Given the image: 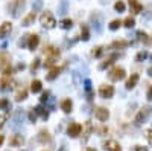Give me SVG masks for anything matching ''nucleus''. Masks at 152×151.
I'll return each instance as SVG.
<instances>
[{"label":"nucleus","mask_w":152,"mask_h":151,"mask_svg":"<svg viewBox=\"0 0 152 151\" xmlns=\"http://www.w3.org/2000/svg\"><path fill=\"white\" fill-rule=\"evenodd\" d=\"M93 130H94V127H93V124H91V121H85L84 122V125H82V142L85 144V142L90 139V136L93 134Z\"/></svg>","instance_id":"obj_7"},{"label":"nucleus","mask_w":152,"mask_h":151,"mask_svg":"<svg viewBox=\"0 0 152 151\" xmlns=\"http://www.w3.org/2000/svg\"><path fill=\"white\" fill-rule=\"evenodd\" d=\"M49 95H50L49 92H44V93L41 95V98H40V99H41V102H46V101L49 99Z\"/></svg>","instance_id":"obj_45"},{"label":"nucleus","mask_w":152,"mask_h":151,"mask_svg":"<svg viewBox=\"0 0 152 151\" xmlns=\"http://www.w3.org/2000/svg\"><path fill=\"white\" fill-rule=\"evenodd\" d=\"M134 24H136V20H134L132 17H126L125 22H123V26H125V28H128V29L134 28Z\"/></svg>","instance_id":"obj_30"},{"label":"nucleus","mask_w":152,"mask_h":151,"mask_svg":"<svg viewBox=\"0 0 152 151\" xmlns=\"http://www.w3.org/2000/svg\"><path fill=\"white\" fill-rule=\"evenodd\" d=\"M11 73H12L11 66H6V67L3 69V76H11Z\"/></svg>","instance_id":"obj_40"},{"label":"nucleus","mask_w":152,"mask_h":151,"mask_svg":"<svg viewBox=\"0 0 152 151\" xmlns=\"http://www.w3.org/2000/svg\"><path fill=\"white\" fill-rule=\"evenodd\" d=\"M103 148L106 150V151H122V147H120V144L117 140H106L105 144H103Z\"/></svg>","instance_id":"obj_10"},{"label":"nucleus","mask_w":152,"mask_h":151,"mask_svg":"<svg viewBox=\"0 0 152 151\" xmlns=\"http://www.w3.org/2000/svg\"><path fill=\"white\" fill-rule=\"evenodd\" d=\"M85 86V92H91V81H90V79H85V83H84Z\"/></svg>","instance_id":"obj_42"},{"label":"nucleus","mask_w":152,"mask_h":151,"mask_svg":"<svg viewBox=\"0 0 152 151\" xmlns=\"http://www.w3.org/2000/svg\"><path fill=\"white\" fill-rule=\"evenodd\" d=\"M59 26L62 29H70L71 26H73V22H71L70 19H62L61 22H59Z\"/></svg>","instance_id":"obj_28"},{"label":"nucleus","mask_w":152,"mask_h":151,"mask_svg":"<svg viewBox=\"0 0 152 151\" xmlns=\"http://www.w3.org/2000/svg\"><path fill=\"white\" fill-rule=\"evenodd\" d=\"M67 6H69L67 0H61L59 5H58V14H66L67 12Z\"/></svg>","instance_id":"obj_27"},{"label":"nucleus","mask_w":152,"mask_h":151,"mask_svg":"<svg viewBox=\"0 0 152 151\" xmlns=\"http://www.w3.org/2000/svg\"><path fill=\"white\" fill-rule=\"evenodd\" d=\"M114 92L116 90H114V87L111 84H102L99 87V95H101V98H103V99H110V98H113Z\"/></svg>","instance_id":"obj_6"},{"label":"nucleus","mask_w":152,"mask_h":151,"mask_svg":"<svg viewBox=\"0 0 152 151\" xmlns=\"http://www.w3.org/2000/svg\"><path fill=\"white\" fill-rule=\"evenodd\" d=\"M117 57H119L117 54H113L111 57H108V58H105V60L102 61V63L99 64V69H101V70H103V69H106V67H110V66H111V64L114 63V60L117 58Z\"/></svg>","instance_id":"obj_16"},{"label":"nucleus","mask_w":152,"mask_h":151,"mask_svg":"<svg viewBox=\"0 0 152 151\" xmlns=\"http://www.w3.org/2000/svg\"><path fill=\"white\" fill-rule=\"evenodd\" d=\"M35 111H37V114H41V118H43L44 121H46V119L49 118V113H47L46 110H44L43 107H37V109H35Z\"/></svg>","instance_id":"obj_32"},{"label":"nucleus","mask_w":152,"mask_h":151,"mask_svg":"<svg viewBox=\"0 0 152 151\" xmlns=\"http://www.w3.org/2000/svg\"><path fill=\"white\" fill-rule=\"evenodd\" d=\"M41 88H43V86H41V81H38V79H34V81L31 83V92L32 93L41 92Z\"/></svg>","instance_id":"obj_24"},{"label":"nucleus","mask_w":152,"mask_h":151,"mask_svg":"<svg viewBox=\"0 0 152 151\" xmlns=\"http://www.w3.org/2000/svg\"><path fill=\"white\" fill-rule=\"evenodd\" d=\"M110 0H101V3H108Z\"/></svg>","instance_id":"obj_53"},{"label":"nucleus","mask_w":152,"mask_h":151,"mask_svg":"<svg viewBox=\"0 0 152 151\" xmlns=\"http://www.w3.org/2000/svg\"><path fill=\"white\" fill-rule=\"evenodd\" d=\"M19 69H20V70H23V69H24V64H23V63H20V64H19Z\"/></svg>","instance_id":"obj_51"},{"label":"nucleus","mask_w":152,"mask_h":151,"mask_svg":"<svg viewBox=\"0 0 152 151\" xmlns=\"http://www.w3.org/2000/svg\"><path fill=\"white\" fill-rule=\"evenodd\" d=\"M145 134H146V137H148V140H149V144L152 145V128H151V130H146Z\"/></svg>","instance_id":"obj_44"},{"label":"nucleus","mask_w":152,"mask_h":151,"mask_svg":"<svg viewBox=\"0 0 152 151\" xmlns=\"http://www.w3.org/2000/svg\"><path fill=\"white\" fill-rule=\"evenodd\" d=\"M38 44H40V37H38V35H35V34L29 35V40H28V47H29L31 50H35V49L38 47Z\"/></svg>","instance_id":"obj_12"},{"label":"nucleus","mask_w":152,"mask_h":151,"mask_svg":"<svg viewBox=\"0 0 152 151\" xmlns=\"http://www.w3.org/2000/svg\"><path fill=\"white\" fill-rule=\"evenodd\" d=\"M134 151H149L146 147H141V145H137L136 147V150H134Z\"/></svg>","instance_id":"obj_47"},{"label":"nucleus","mask_w":152,"mask_h":151,"mask_svg":"<svg viewBox=\"0 0 152 151\" xmlns=\"http://www.w3.org/2000/svg\"><path fill=\"white\" fill-rule=\"evenodd\" d=\"M11 105H9V101L6 99V98H2V99H0V109L2 110H5V109H9Z\"/></svg>","instance_id":"obj_36"},{"label":"nucleus","mask_w":152,"mask_h":151,"mask_svg":"<svg viewBox=\"0 0 152 151\" xmlns=\"http://www.w3.org/2000/svg\"><path fill=\"white\" fill-rule=\"evenodd\" d=\"M40 23L44 26V28H47V29H53V28L56 26L55 17H53L50 12H44V14H41V17H40Z\"/></svg>","instance_id":"obj_4"},{"label":"nucleus","mask_w":152,"mask_h":151,"mask_svg":"<svg viewBox=\"0 0 152 151\" xmlns=\"http://www.w3.org/2000/svg\"><path fill=\"white\" fill-rule=\"evenodd\" d=\"M9 144H11V147H21L24 144V137L21 134H14L9 140Z\"/></svg>","instance_id":"obj_18"},{"label":"nucleus","mask_w":152,"mask_h":151,"mask_svg":"<svg viewBox=\"0 0 152 151\" xmlns=\"http://www.w3.org/2000/svg\"><path fill=\"white\" fill-rule=\"evenodd\" d=\"M55 61H56V60H53V58L47 57V58H46V61H44V66H46V67H52L53 64H55Z\"/></svg>","instance_id":"obj_38"},{"label":"nucleus","mask_w":152,"mask_h":151,"mask_svg":"<svg viewBox=\"0 0 152 151\" xmlns=\"http://www.w3.org/2000/svg\"><path fill=\"white\" fill-rule=\"evenodd\" d=\"M90 22H91V26L94 28V32L101 34L102 29H103V15H102L101 12L94 11V12H91V15H90Z\"/></svg>","instance_id":"obj_2"},{"label":"nucleus","mask_w":152,"mask_h":151,"mask_svg":"<svg viewBox=\"0 0 152 151\" xmlns=\"http://www.w3.org/2000/svg\"><path fill=\"white\" fill-rule=\"evenodd\" d=\"M120 24H122L120 20H113V22L110 23V29H111V31H117V29L120 28Z\"/></svg>","instance_id":"obj_35"},{"label":"nucleus","mask_w":152,"mask_h":151,"mask_svg":"<svg viewBox=\"0 0 152 151\" xmlns=\"http://www.w3.org/2000/svg\"><path fill=\"white\" fill-rule=\"evenodd\" d=\"M102 52H103L102 47H96V50H93V57H101Z\"/></svg>","instance_id":"obj_43"},{"label":"nucleus","mask_w":152,"mask_h":151,"mask_svg":"<svg viewBox=\"0 0 152 151\" xmlns=\"http://www.w3.org/2000/svg\"><path fill=\"white\" fill-rule=\"evenodd\" d=\"M138 79H140V75H138V73H132V75L128 78V81H126V84H125V87H126L128 90H131V88H134V87L137 86Z\"/></svg>","instance_id":"obj_11"},{"label":"nucleus","mask_w":152,"mask_h":151,"mask_svg":"<svg viewBox=\"0 0 152 151\" xmlns=\"http://www.w3.org/2000/svg\"><path fill=\"white\" fill-rule=\"evenodd\" d=\"M35 17H37V14H35V11H32V12H29L28 15L23 19V22H21V26H29V24H32L34 22H35Z\"/></svg>","instance_id":"obj_20"},{"label":"nucleus","mask_w":152,"mask_h":151,"mask_svg":"<svg viewBox=\"0 0 152 151\" xmlns=\"http://www.w3.org/2000/svg\"><path fill=\"white\" fill-rule=\"evenodd\" d=\"M114 9L117 12H123L125 11V3L122 2V0H117V2L114 3Z\"/></svg>","instance_id":"obj_31"},{"label":"nucleus","mask_w":152,"mask_h":151,"mask_svg":"<svg viewBox=\"0 0 152 151\" xmlns=\"http://www.w3.org/2000/svg\"><path fill=\"white\" fill-rule=\"evenodd\" d=\"M129 41H126V40H116V41H113L111 43V49H123V47H126V46H129Z\"/></svg>","instance_id":"obj_19"},{"label":"nucleus","mask_w":152,"mask_h":151,"mask_svg":"<svg viewBox=\"0 0 152 151\" xmlns=\"http://www.w3.org/2000/svg\"><path fill=\"white\" fill-rule=\"evenodd\" d=\"M11 29H12V24L9 22H5L2 26H0V38H5L6 35L11 32Z\"/></svg>","instance_id":"obj_17"},{"label":"nucleus","mask_w":152,"mask_h":151,"mask_svg":"<svg viewBox=\"0 0 152 151\" xmlns=\"http://www.w3.org/2000/svg\"><path fill=\"white\" fill-rule=\"evenodd\" d=\"M29 121H31V122H35V121H37V111H34V110L29 111Z\"/></svg>","instance_id":"obj_41"},{"label":"nucleus","mask_w":152,"mask_h":151,"mask_svg":"<svg viewBox=\"0 0 152 151\" xmlns=\"http://www.w3.org/2000/svg\"><path fill=\"white\" fill-rule=\"evenodd\" d=\"M94 116H96V119H99L101 122H106L108 118H110V111H108V109H105V107H97L96 111H94Z\"/></svg>","instance_id":"obj_9"},{"label":"nucleus","mask_w":152,"mask_h":151,"mask_svg":"<svg viewBox=\"0 0 152 151\" xmlns=\"http://www.w3.org/2000/svg\"><path fill=\"white\" fill-rule=\"evenodd\" d=\"M146 98H148V101H152V86H149V90L146 93Z\"/></svg>","instance_id":"obj_46"},{"label":"nucleus","mask_w":152,"mask_h":151,"mask_svg":"<svg viewBox=\"0 0 152 151\" xmlns=\"http://www.w3.org/2000/svg\"><path fill=\"white\" fill-rule=\"evenodd\" d=\"M6 66H9V55L6 52H0V67L5 69Z\"/></svg>","instance_id":"obj_22"},{"label":"nucleus","mask_w":152,"mask_h":151,"mask_svg":"<svg viewBox=\"0 0 152 151\" xmlns=\"http://www.w3.org/2000/svg\"><path fill=\"white\" fill-rule=\"evenodd\" d=\"M21 151H26V150H21Z\"/></svg>","instance_id":"obj_54"},{"label":"nucleus","mask_w":152,"mask_h":151,"mask_svg":"<svg viewBox=\"0 0 152 151\" xmlns=\"http://www.w3.org/2000/svg\"><path fill=\"white\" fill-rule=\"evenodd\" d=\"M148 75L152 78V67H149V69H148Z\"/></svg>","instance_id":"obj_50"},{"label":"nucleus","mask_w":152,"mask_h":151,"mask_svg":"<svg viewBox=\"0 0 152 151\" xmlns=\"http://www.w3.org/2000/svg\"><path fill=\"white\" fill-rule=\"evenodd\" d=\"M84 151H96V150H94V148H85Z\"/></svg>","instance_id":"obj_52"},{"label":"nucleus","mask_w":152,"mask_h":151,"mask_svg":"<svg viewBox=\"0 0 152 151\" xmlns=\"http://www.w3.org/2000/svg\"><path fill=\"white\" fill-rule=\"evenodd\" d=\"M146 58H148V52L146 50H140L138 54L136 55V61H137V63H141V61H145Z\"/></svg>","instance_id":"obj_29"},{"label":"nucleus","mask_w":152,"mask_h":151,"mask_svg":"<svg viewBox=\"0 0 152 151\" xmlns=\"http://www.w3.org/2000/svg\"><path fill=\"white\" fill-rule=\"evenodd\" d=\"M128 2H129V6H131V12L140 14L143 11V5L138 3V0H128Z\"/></svg>","instance_id":"obj_15"},{"label":"nucleus","mask_w":152,"mask_h":151,"mask_svg":"<svg viewBox=\"0 0 152 151\" xmlns=\"http://www.w3.org/2000/svg\"><path fill=\"white\" fill-rule=\"evenodd\" d=\"M37 139H38V142H41V144H49V142L52 140V136L49 134L47 130H41V131L38 133Z\"/></svg>","instance_id":"obj_13"},{"label":"nucleus","mask_w":152,"mask_h":151,"mask_svg":"<svg viewBox=\"0 0 152 151\" xmlns=\"http://www.w3.org/2000/svg\"><path fill=\"white\" fill-rule=\"evenodd\" d=\"M44 54H47V57H50V58H53V60H58V58H59V55H61V52H59L56 47L49 46L47 49L44 47Z\"/></svg>","instance_id":"obj_14"},{"label":"nucleus","mask_w":152,"mask_h":151,"mask_svg":"<svg viewBox=\"0 0 152 151\" xmlns=\"http://www.w3.org/2000/svg\"><path fill=\"white\" fill-rule=\"evenodd\" d=\"M81 131H82V125L81 124H78V122H71L69 128H67V134L70 137H78L79 134H81Z\"/></svg>","instance_id":"obj_8"},{"label":"nucleus","mask_w":152,"mask_h":151,"mask_svg":"<svg viewBox=\"0 0 152 151\" xmlns=\"http://www.w3.org/2000/svg\"><path fill=\"white\" fill-rule=\"evenodd\" d=\"M24 8H26V0H12V2L8 5V9L11 11L12 17H20V14L24 11Z\"/></svg>","instance_id":"obj_1"},{"label":"nucleus","mask_w":152,"mask_h":151,"mask_svg":"<svg viewBox=\"0 0 152 151\" xmlns=\"http://www.w3.org/2000/svg\"><path fill=\"white\" fill-rule=\"evenodd\" d=\"M71 109H73V102H71L70 99H62L61 101V110L64 113H70Z\"/></svg>","instance_id":"obj_21"},{"label":"nucleus","mask_w":152,"mask_h":151,"mask_svg":"<svg viewBox=\"0 0 152 151\" xmlns=\"http://www.w3.org/2000/svg\"><path fill=\"white\" fill-rule=\"evenodd\" d=\"M125 76H126V72H125V69L120 66H116L108 73V78L111 81H122V79H125Z\"/></svg>","instance_id":"obj_5"},{"label":"nucleus","mask_w":152,"mask_h":151,"mask_svg":"<svg viewBox=\"0 0 152 151\" xmlns=\"http://www.w3.org/2000/svg\"><path fill=\"white\" fill-rule=\"evenodd\" d=\"M41 6H43V0H34L32 2V11L37 12L38 9H41Z\"/></svg>","instance_id":"obj_34"},{"label":"nucleus","mask_w":152,"mask_h":151,"mask_svg":"<svg viewBox=\"0 0 152 151\" xmlns=\"http://www.w3.org/2000/svg\"><path fill=\"white\" fill-rule=\"evenodd\" d=\"M29 40V34H26V35H23V38L19 41V46L20 47H23V46H26V41Z\"/></svg>","instance_id":"obj_39"},{"label":"nucleus","mask_w":152,"mask_h":151,"mask_svg":"<svg viewBox=\"0 0 152 151\" xmlns=\"http://www.w3.org/2000/svg\"><path fill=\"white\" fill-rule=\"evenodd\" d=\"M8 116H9V114L8 113H3V114H0V128H2L5 124H6V121H8Z\"/></svg>","instance_id":"obj_37"},{"label":"nucleus","mask_w":152,"mask_h":151,"mask_svg":"<svg viewBox=\"0 0 152 151\" xmlns=\"http://www.w3.org/2000/svg\"><path fill=\"white\" fill-rule=\"evenodd\" d=\"M59 72H61V69H59V67H52V69H50V72L46 75V78L49 79V81H53V79H55V78L59 75Z\"/></svg>","instance_id":"obj_25"},{"label":"nucleus","mask_w":152,"mask_h":151,"mask_svg":"<svg viewBox=\"0 0 152 151\" xmlns=\"http://www.w3.org/2000/svg\"><path fill=\"white\" fill-rule=\"evenodd\" d=\"M3 140H5V136H3V134H0V147H2V144H3Z\"/></svg>","instance_id":"obj_49"},{"label":"nucleus","mask_w":152,"mask_h":151,"mask_svg":"<svg viewBox=\"0 0 152 151\" xmlns=\"http://www.w3.org/2000/svg\"><path fill=\"white\" fill-rule=\"evenodd\" d=\"M151 114H152V107L151 105H143V107L140 109V111L137 113V116H136V124L137 125L145 124L151 118Z\"/></svg>","instance_id":"obj_3"},{"label":"nucleus","mask_w":152,"mask_h":151,"mask_svg":"<svg viewBox=\"0 0 152 151\" xmlns=\"http://www.w3.org/2000/svg\"><path fill=\"white\" fill-rule=\"evenodd\" d=\"M40 64H41V61L38 60V58H35L34 61H32V64H31V70H32V73H35L38 70V67H40Z\"/></svg>","instance_id":"obj_33"},{"label":"nucleus","mask_w":152,"mask_h":151,"mask_svg":"<svg viewBox=\"0 0 152 151\" xmlns=\"http://www.w3.org/2000/svg\"><path fill=\"white\" fill-rule=\"evenodd\" d=\"M26 98H28V90H26L24 87L19 88V92H17V95H15V101H17V102H20V101L26 99Z\"/></svg>","instance_id":"obj_23"},{"label":"nucleus","mask_w":152,"mask_h":151,"mask_svg":"<svg viewBox=\"0 0 152 151\" xmlns=\"http://www.w3.org/2000/svg\"><path fill=\"white\" fill-rule=\"evenodd\" d=\"M81 38L84 41L90 40V31H88V26L87 24H81Z\"/></svg>","instance_id":"obj_26"},{"label":"nucleus","mask_w":152,"mask_h":151,"mask_svg":"<svg viewBox=\"0 0 152 151\" xmlns=\"http://www.w3.org/2000/svg\"><path fill=\"white\" fill-rule=\"evenodd\" d=\"M106 131H108V128H106V127H102V128L99 130V133H101V136H103V134H105Z\"/></svg>","instance_id":"obj_48"}]
</instances>
